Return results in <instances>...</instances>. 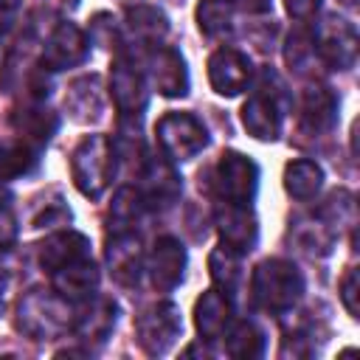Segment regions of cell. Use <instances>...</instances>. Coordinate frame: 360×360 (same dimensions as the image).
<instances>
[{"label": "cell", "instance_id": "6da1fadb", "mask_svg": "<svg viewBox=\"0 0 360 360\" xmlns=\"http://www.w3.org/2000/svg\"><path fill=\"white\" fill-rule=\"evenodd\" d=\"M253 301L267 312H287L304 295V276L287 259H264L250 276Z\"/></svg>", "mask_w": 360, "mask_h": 360}, {"label": "cell", "instance_id": "7a4b0ae2", "mask_svg": "<svg viewBox=\"0 0 360 360\" xmlns=\"http://www.w3.org/2000/svg\"><path fill=\"white\" fill-rule=\"evenodd\" d=\"M115 174V143H110L104 135H84L73 155H70V177L73 186L90 197L98 200Z\"/></svg>", "mask_w": 360, "mask_h": 360}, {"label": "cell", "instance_id": "3957f363", "mask_svg": "<svg viewBox=\"0 0 360 360\" xmlns=\"http://www.w3.org/2000/svg\"><path fill=\"white\" fill-rule=\"evenodd\" d=\"M73 326L70 301L62 298L56 290H31L17 307V329L31 340H51L59 338Z\"/></svg>", "mask_w": 360, "mask_h": 360}, {"label": "cell", "instance_id": "277c9868", "mask_svg": "<svg viewBox=\"0 0 360 360\" xmlns=\"http://www.w3.org/2000/svg\"><path fill=\"white\" fill-rule=\"evenodd\" d=\"M211 186H214L219 200L250 205L256 197V188H259V166L248 155L228 149L219 155V160L214 166Z\"/></svg>", "mask_w": 360, "mask_h": 360}, {"label": "cell", "instance_id": "5b68a950", "mask_svg": "<svg viewBox=\"0 0 360 360\" xmlns=\"http://www.w3.org/2000/svg\"><path fill=\"white\" fill-rule=\"evenodd\" d=\"M155 135L169 160H191L208 146V132L191 112H166L158 121Z\"/></svg>", "mask_w": 360, "mask_h": 360}, {"label": "cell", "instance_id": "8992f818", "mask_svg": "<svg viewBox=\"0 0 360 360\" xmlns=\"http://www.w3.org/2000/svg\"><path fill=\"white\" fill-rule=\"evenodd\" d=\"M183 332V318H180V309L172 304V301H160L155 307H149L138 321H135V335H138V346L158 357V354H166L177 338Z\"/></svg>", "mask_w": 360, "mask_h": 360}, {"label": "cell", "instance_id": "52a82bcc", "mask_svg": "<svg viewBox=\"0 0 360 360\" xmlns=\"http://www.w3.org/2000/svg\"><path fill=\"white\" fill-rule=\"evenodd\" d=\"M357 28L349 20L340 17H326L315 37H312V48L321 56L323 65L335 68V70H349L357 62Z\"/></svg>", "mask_w": 360, "mask_h": 360}, {"label": "cell", "instance_id": "ba28073f", "mask_svg": "<svg viewBox=\"0 0 360 360\" xmlns=\"http://www.w3.org/2000/svg\"><path fill=\"white\" fill-rule=\"evenodd\" d=\"M287 104V93H270L264 84L253 90V96L242 104V127L256 141H276L281 135V110Z\"/></svg>", "mask_w": 360, "mask_h": 360}, {"label": "cell", "instance_id": "9c48e42d", "mask_svg": "<svg viewBox=\"0 0 360 360\" xmlns=\"http://www.w3.org/2000/svg\"><path fill=\"white\" fill-rule=\"evenodd\" d=\"M214 225H217L222 245L236 253H250L259 242V222H256L250 205L219 200L214 208Z\"/></svg>", "mask_w": 360, "mask_h": 360}, {"label": "cell", "instance_id": "30bf717a", "mask_svg": "<svg viewBox=\"0 0 360 360\" xmlns=\"http://www.w3.org/2000/svg\"><path fill=\"white\" fill-rule=\"evenodd\" d=\"M186 262L188 259L183 242L174 236H160L155 239L149 256L143 259V270L158 292H172L186 276Z\"/></svg>", "mask_w": 360, "mask_h": 360}, {"label": "cell", "instance_id": "8fae6325", "mask_svg": "<svg viewBox=\"0 0 360 360\" xmlns=\"http://www.w3.org/2000/svg\"><path fill=\"white\" fill-rule=\"evenodd\" d=\"M110 96H112L115 110L124 118H141L149 104V90H146L143 73L132 62L118 59L110 70Z\"/></svg>", "mask_w": 360, "mask_h": 360}, {"label": "cell", "instance_id": "7c38bea8", "mask_svg": "<svg viewBox=\"0 0 360 360\" xmlns=\"http://www.w3.org/2000/svg\"><path fill=\"white\" fill-rule=\"evenodd\" d=\"M90 53V42L84 37V31L76 22H56V28L51 31L45 48H42V65L48 70H68L76 68L87 59Z\"/></svg>", "mask_w": 360, "mask_h": 360}, {"label": "cell", "instance_id": "4fadbf2b", "mask_svg": "<svg viewBox=\"0 0 360 360\" xmlns=\"http://www.w3.org/2000/svg\"><path fill=\"white\" fill-rule=\"evenodd\" d=\"M253 79L250 59L236 48H217L208 59V82L219 96H239Z\"/></svg>", "mask_w": 360, "mask_h": 360}, {"label": "cell", "instance_id": "5bb4252c", "mask_svg": "<svg viewBox=\"0 0 360 360\" xmlns=\"http://www.w3.org/2000/svg\"><path fill=\"white\" fill-rule=\"evenodd\" d=\"M149 82L155 90L166 98H180L188 93V68L177 48L172 45H155L149 53Z\"/></svg>", "mask_w": 360, "mask_h": 360}, {"label": "cell", "instance_id": "9a60e30c", "mask_svg": "<svg viewBox=\"0 0 360 360\" xmlns=\"http://www.w3.org/2000/svg\"><path fill=\"white\" fill-rule=\"evenodd\" d=\"M141 197L149 208H169L177 197H180V188H183V180L174 169V163L160 155V158H149L143 163V172H141Z\"/></svg>", "mask_w": 360, "mask_h": 360}, {"label": "cell", "instance_id": "2e32d148", "mask_svg": "<svg viewBox=\"0 0 360 360\" xmlns=\"http://www.w3.org/2000/svg\"><path fill=\"white\" fill-rule=\"evenodd\" d=\"M118 307L107 295H90L82 301V307L73 312V335L84 343H104L107 335L115 329Z\"/></svg>", "mask_w": 360, "mask_h": 360}, {"label": "cell", "instance_id": "e0dca14e", "mask_svg": "<svg viewBox=\"0 0 360 360\" xmlns=\"http://www.w3.org/2000/svg\"><path fill=\"white\" fill-rule=\"evenodd\" d=\"M107 267L112 273V278L124 287L138 284L141 270H143V250L141 242L135 236V231H121L112 233L107 242Z\"/></svg>", "mask_w": 360, "mask_h": 360}, {"label": "cell", "instance_id": "ac0fdd59", "mask_svg": "<svg viewBox=\"0 0 360 360\" xmlns=\"http://www.w3.org/2000/svg\"><path fill=\"white\" fill-rule=\"evenodd\" d=\"M231 323H233V304H231L228 292L214 287V290H205L194 301V326L202 340L225 338Z\"/></svg>", "mask_w": 360, "mask_h": 360}, {"label": "cell", "instance_id": "d6986e66", "mask_svg": "<svg viewBox=\"0 0 360 360\" xmlns=\"http://www.w3.org/2000/svg\"><path fill=\"white\" fill-rule=\"evenodd\" d=\"M65 110L79 124H96L104 118V90L98 76H79L65 93Z\"/></svg>", "mask_w": 360, "mask_h": 360}, {"label": "cell", "instance_id": "ffe728a7", "mask_svg": "<svg viewBox=\"0 0 360 360\" xmlns=\"http://www.w3.org/2000/svg\"><path fill=\"white\" fill-rule=\"evenodd\" d=\"M51 284L53 290L68 298V301H84L96 292L98 287V267L93 264V259H79V262H70L59 270L51 273Z\"/></svg>", "mask_w": 360, "mask_h": 360}, {"label": "cell", "instance_id": "44dd1931", "mask_svg": "<svg viewBox=\"0 0 360 360\" xmlns=\"http://www.w3.org/2000/svg\"><path fill=\"white\" fill-rule=\"evenodd\" d=\"M87 256H90V239L79 231H59L39 245V264L48 273H53L70 262L87 259Z\"/></svg>", "mask_w": 360, "mask_h": 360}, {"label": "cell", "instance_id": "7402d4cb", "mask_svg": "<svg viewBox=\"0 0 360 360\" xmlns=\"http://www.w3.org/2000/svg\"><path fill=\"white\" fill-rule=\"evenodd\" d=\"M338 118V98L329 87L323 84H312L307 93H304V101H301V127L307 132H326L332 129Z\"/></svg>", "mask_w": 360, "mask_h": 360}, {"label": "cell", "instance_id": "603a6c76", "mask_svg": "<svg viewBox=\"0 0 360 360\" xmlns=\"http://www.w3.org/2000/svg\"><path fill=\"white\" fill-rule=\"evenodd\" d=\"M39 163V146L22 138H0V183L25 177Z\"/></svg>", "mask_w": 360, "mask_h": 360}, {"label": "cell", "instance_id": "cb8c5ba5", "mask_svg": "<svg viewBox=\"0 0 360 360\" xmlns=\"http://www.w3.org/2000/svg\"><path fill=\"white\" fill-rule=\"evenodd\" d=\"M323 186V169L315 160L298 158L284 166V191L292 200H312Z\"/></svg>", "mask_w": 360, "mask_h": 360}, {"label": "cell", "instance_id": "d4e9b609", "mask_svg": "<svg viewBox=\"0 0 360 360\" xmlns=\"http://www.w3.org/2000/svg\"><path fill=\"white\" fill-rule=\"evenodd\" d=\"M127 28L135 34V39L160 45V39L169 34V20L160 8L149 6V3H138V6L127 8Z\"/></svg>", "mask_w": 360, "mask_h": 360}, {"label": "cell", "instance_id": "484cf974", "mask_svg": "<svg viewBox=\"0 0 360 360\" xmlns=\"http://www.w3.org/2000/svg\"><path fill=\"white\" fill-rule=\"evenodd\" d=\"M14 129L20 132L22 141L34 143V146H42L51 141V135L56 132L59 121L51 110H42V107H25L20 112H14Z\"/></svg>", "mask_w": 360, "mask_h": 360}, {"label": "cell", "instance_id": "4316f807", "mask_svg": "<svg viewBox=\"0 0 360 360\" xmlns=\"http://www.w3.org/2000/svg\"><path fill=\"white\" fill-rule=\"evenodd\" d=\"M225 338H228L225 352H228L231 357L250 360V357H262V354H264V332H262L253 321L231 323L228 332H225Z\"/></svg>", "mask_w": 360, "mask_h": 360}, {"label": "cell", "instance_id": "83f0119b", "mask_svg": "<svg viewBox=\"0 0 360 360\" xmlns=\"http://www.w3.org/2000/svg\"><path fill=\"white\" fill-rule=\"evenodd\" d=\"M143 208H146V202H143L138 188H132V186L118 188L115 197H112V205H110V228H112V233L132 231L135 222L141 219Z\"/></svg>", "mask_w": 360, "mask_h": 360}, {"label": "cell", "instance_id": "f1b7e54d", "mask_svg": "<svg viewBox=\"0 0 360 360\" xmlns=\"http://www.w3.org/2000/svg\"><path fill=\"white\" fill-rule=\"evenodd\" d=\"M194 17L205 37L211 39L225 37L233 28V3L231 0H200Z\"/></svg>", "mask_w": 360, "mask_h": 360}, {"label": "cell", "instance_id": "f546056e", "mask_svg": "<svg viewBox=\"0 0 360 360\" xmlns=\"http://www.w3.org/2000/svg\"><path fill=\"white\" fill-rule=\"evenodd\" d=\"M239 256H242V253H236V250H231V248H225V245L217 248V250H211V256H208L211 278H214L217 290H222V292H228V295H233V290L239 287V278H242Z\"/></svg>", "mask_w": 360, "mask_h": 360}, {"label": "cell", "instance_id": "4dcf8cb0", "mask_svg": "<svg viewBox=\"0 0 360 360\" xmlns=\"http://www.w3.org/2000/svg\"><path fill=\"white\" fill-rule=\"evenodd\" d=\"M315 53V48H312V39L309 37H301V34H292L290 39H287V65H292V68H301L309 56Z\"/></svg>", "mask_w": 360, "mask_h": 360}, {"label": "cell", "instance_id": "1f68e13d", "mask_svg": "<svg viewBox=\"0 0 360 360\" xmlns=\"http://www.w3.org/2000/svg\"><path fill=\"white\" fill-rule=\"evenodd\" d=\"M17 242V217L8 205V197L0 200V250L11 248Z\"/></svg>", "mask_w": 360, "mask_h": 360}, {"label": "cell", "instance_id": "d6a6232c", "mask_svg": "<svg viewBox=\"0 0 360 360\" xmlns=\"http://www.w3.org/2000/svg\"><path fill=\"white\" fill-rule=\"evenodd\" d=\"M340 301H343L346 312L352 318H357L360 307H357V270L354 267H349L346 276H343V281H340Z\"/></svg>", "mask_w": 360, "mask_h": 360}, {"label": "cell", "instance_id": "836d02e7", "mask_svg": "<svg viewBox=\"0 0 360 360\" xmlns=\"http://www.w3.org/2000/svg\"><path fill=\"white\" fill-rule=\"evenodd\" d=\"M284 6H287V14H290L292 20L307 22V20H312V17L318 14L321 0H284Z\"/></svg>", "mask_w": 360, "mask_h": 360}, {"label": "cell", "instance_id": "e575fe53", "mask_svg": "<svg viewBox=\"0 0 360 360\" xmlns=\"http://www.w3.org/2000/svg\"><path fill=\"white\" fill-rule=\"evenodd\" d=\"M20 8H22V0H0V39H6V34L14 28Z\"/></svg>", "mask_w": 360, "mask_h": 360}, {"label": "cell", "instance_id": "d590c367", "mask_svg": "<svg viewBox=\"0 0 360 360\" xmlns=\"http://www.w3.org/2000/svg\"><path fill=\"white\" fill-rule=\"evenodd\" d=\"M236 6L250 14H267L273 8V0H236Z\"/></svg>", "mask_w": 360, "mask_h": 360}, {"label": "cell", "instance_id": "8d00e7d4", "mask_svg": "<svg viewBox=\"0 0 360 360\" xmlns=\"http://www.w3.org/2000/svg\"><path fill=\"white\" fill-rule=\"evenodd\" d=\"M56 3H59V6H62V8H73V6H76V3H79V0H56Z\"/></svg>", "mask_w": 360, "mask_h": 360}, {"label": "cell", "instance_id": "74e56055", "mask_svg": "<svg viewBox=\"0 0 360 360\" xmlns=\"http://www.w3.org/2000/svg\"><path fill=\"white\" fill-rule=\"evenodd\" d=\"M343 3H346V6H354V0H343Z\"/></svg>", "mask_w": 360, "mask_h": 360}, {"label": "cell", "instance_id": "f35d334b", "mask_svg": "<svg viewBox=\"0 0 360 360\" xmlns=\"http://www.w3.org/2000/svg\"><path fill=\"white\" fill-rule=\"evenodd\" d=\"M0 307H3V298H0Z\"/></svg>", "mask_w": 360, "mask_h": 360}]
</instances>
